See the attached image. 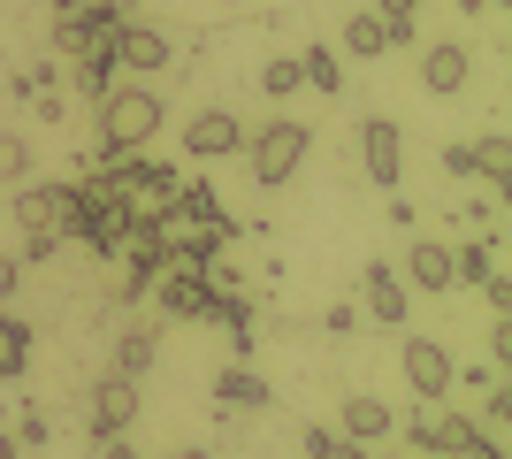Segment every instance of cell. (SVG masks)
I'll list each match as a JSON object with an SVG mask.
<instances>
[{"label": "cell", "mask_w": 512, "mask_h": 459, "mask_svg": "<svg viewBox=\"0 0 512 459\" xmlns=\"http://www.w3.org/2000/svg\"><path fill=\"white\" fill-rule=\"evenodd\" d=\"M16 284H23V261H16V253H0V299H16Z\"/></svg>", "instance_id": "34"}, {"label": "cell", "mask_w": 512, "mask_h": 459, "mask_svg": "<svg viewBox=\"0 0 512 459\" xmlns=\"http://www.w3.org/2000/svg\"><path fill=\"white\" fill-rule=\"evenodd\" d=\"M184 153H192V161H237V153H245V123H237L230 108H199L192 123H184Z\"/></svg>", "instance_id": "9"}, {"label": "cell", "mask_w": 512, "mask_h": 459, "mask_svg": "<svg viewBox=\"0 0 512 459\" xmlns=\"http://www.w3.org/2000/svg\"><path fill=\"white\" fill-rule=\"evenodd\" d=\"M467 77H474V54H467L459 39L421 46V85L436 92V100H459V92H467Z\"/></svg>", "instance_id": "14"}, {"label": "cell", "mask_w": 512, "mask_h": 459, "mask_svg": "<svg viewBox=\"0 0 512 459\" xmlns=\"http://www.w3.org/2000/svg\"><path fill=\"white\" fill-rule=\"evenodd\" d=\"M337 46H344V54H352V62H383V54H390V31H383V16L367 8V16H344Z\"/></svg>", "instance_id": "18"}, {"label": "cell", "mask_w": 512, "mask_h": 459, "mask_svg": "<svg viewBox=\"0 0 512 459\" xmlns=\"http://www.w3.org/2000/svg\"><path fill=\"white\" fill-rule=\"evenodd\" d=\"M321 329H329V337H352V329H360V306H352V299H337L329 314H321Z\"/></svg>", "instance_id": "29"}, {"label": "cell", "mask_w": 512, "mask_h": 459, "mask_svg": "<svg viewBox=\"0 0 512 459\" xmlns=\"http://www.w3.org/2000/svg\"><path fill=\"white\" fill-rule=\"evenodd\" d=\"M406 306H413V291H406V276H398L390 261H367L360 268V322L406 329Z\"/></svg>", "instance_id": "7"}, {"label": "cell", "mask_w": 512, "mask_h": 459, "mask_svg": "<svg viewBox=\"0 0 512 459\" xmlns=\"http://www.w3.org/2000/svg\"><path fill=\"white\" fill-rule=\"evenodd\" d=\"M490 360H497V368H505V360H512V322H505V314H497V322H490Z\"/></svg>", "instance_id": "33"}, {"label": "cell", "mask_w": 512, "mask_h": 459, "mask_svg": "<svg viewBox=\"0 0 512 459\" xmlns=\"http://www.w3.org/2000/svg\"><path fill=\"white\" fill-rule=\"evenodd\" d=\"M92 115H100V146H92V169H100V161L146 153V138H161V123H169V100L138 77V85H115Z\"/></svg>", "instance_id": "1"}, {"label": "cell", "mask_w": 512, "mask_h": 459, "mask_svg": "<svg viewBox=\"0 0 512 459\" xmlns=\"http://www.w3.org/2000/svg\"><path fill=\"white\" fill-rule=\"evenodd\" d=\"M360 169H367L375 192H398V176H406V131L390 115H367L360 123Z\"/></svg>", "instance_id": "6"}, {"label": "cell", "mask_w": 512, "mask_h": 459, "mask_svg": "<svg viewBox=\"0 0 512 459\" xmlns=\"http://www.w3.org/2000/svg\"><path fill=\"white\" fill-rule=\"evenodd\" d=\"M260 92H268V100H291V92H306L299 54H268V62H260Z\"/></svg>", "instance_id": "22"}, {"label": "cell", "mask_w": 512, "mask_h": 459, "mask_svg": "<svg viewBox=\"0 0 512 459\" xmlns=\"http://www.w3.org/2000/svg\"><path fill=\"white\" fill-rule=\"evenodd\" d=\"M207 391H214V406H222V414H268V406H276L268 375H260V368H245V360H230V368L214 375Z\"/></svg>", "instance_id": "12"}, {"label": "cell", "mask_w": 512, "mask_h": 459, "mask_svg": "<svg viewBox=\"0 0 512 459\" xmlns=\"http://www.w3.org/2000/svg\"><path fill=\"white\" fill-rule=\"evenodd\" d=\"M92 444H100V459H138V444H130V429H123V437H92Z\"/></svg>", "instance_id": "35"}, {"label": "cell", "mask_w": 512, "mask_h": 459, "mask_svg": "<svg viewBox=\"0 0 512 459\" xmlns=\"http://www.w3.org/2000/svg\"><path fill=\"white\" fill-rule=\"evenodd\" d=\"M337 429H344L352 444H390V437H398V414H390V398L352 391V398L337 406Z\"/></svg>", "instance_id": "15"}, {"label": "cell", "mask_w": 512, "mask_h": 459, "mask_svg": "<svg viewBox=\"0 0 512 459\" xmlns=\"http://www.w3.org/2000/svg\"><path fill=\"white\" fill-rule=\"evenodd\" d=\"M62 245H69L62 230H23V253H16V261H23V268H46L54 253H62Z\"/></svg>", "instance_id": "24"}, {"label": "cell", "mask_w": 512, "mask_h": 459, "mask_svg": "<svg viewBox=\"0 0 512 459\" xmlns=\"http://www.w3.org/2000/svg\"><path fill=\"white\" fill-rule=\"evenodd\" d=\"M306 153H314V131H306L299 115H268L260 131H245V169H253L260 192L291 184V176L306 169Z\"/></svg>", "instance_id": "2"}, {"label": "cell", "mask_w": 512, "mask_h": 459, "mask_svg": "<svg viewBox=\"0 0 512 459\" xmlns=\"http://www.w3.org/2000/svg\"><path fill=\"white\" fill-rule=\"evenodd\" d=\"M0 352H23V360H31V322H23L8 299H0Z\"/></svg>", "instance_id": "25"}, {"label": "cell", "mask_w": 512, "mask_h": 459, "mask_svg": "<svg viewBox=\"0 0 512 459\" xmlns=\"http://www.w3.org/2000/svg\"><path fill=\"white\" fill-rule=\"evenodd\" d=\"M459 230H497V199H467V207H459Z\"/></svg>", "instance_id": "30"}, {"label": "cell", "mask_w": 512, "mask_h": 459, "mask_svg": "<svg viewBox=\"0 0 512 459\" xmlns=\"http://www.w3.org/2000/svg\"><path fill=\"white\" fill-rule=\"evenodd\" d=\"M299 77L321 92V100H337V92L352 85V77H344V54H329V46H306V54H299Z\"/></svg>", "instance_id": "20"}, {"label": "cell", "mask_w": 512, "mask_h": 459, "mask_svg": "<svg viewBox=\"0 0 512 459\" xmlns=\"http://www.w3.org/2000/svg\"><path fill=\"white\" fill-rule=\"evenodd\" d=\"M299 452L306 459H367V444H352L344 429H329V421H306V429H299Z\"/></svg>", "instance_id": "21"}, {"label": "cell", "mask_w": 512, "mask_h": 459, "mask_svg": "<svg viewBox=\"0 0 512 459\" xmlns=\"http://www.w3.org/2000/svg\"><path fill=\"white\" fill-rule=\"evenodd\" d=\"M398 375H406L413 406H444V398H459V391H451L459 360H451L444 337H406V345H398Z\"/></svg>", "instance_id": "3"}, {"label": "cell", "mask_w": 512, "mask_h": 459, "mask_svg": "<svg viewBox=\"0 0 512 459\" xmlns=\"http://www.w3.org/2000/svg\"><path fill=\"white\" fill-rule=\"evenodd\" d=\"M54 8H77V0H54Z\"/></svg>", "instance_id": "41"}, {"label": "cell", "mask_w": 512, "mask_h": 459, "mask_svg": "<svg viewBox=\"0 0 512 459\" xmlns=\"http://www.w3.org/2000/svg\"><path fill=\"white\" fill-rule=\"evenodd\" d=\"M490 383H497V360H467V368L451 375V391H474V398L490 391Z\"/></svg>", "instance_id": "27"}, {"label": "cell", "mask_w": 512, "mask_h": 459, "mask_svg": "<svg viewBox=\"0 0 512 459\" xmlns=\"http://www.w3.org/2000/svg\"><path fill=\"white\" fill-rule=\"evenodd\" d=\"M115 69L123 77H161V69H176V46H169V31L161 23H146V16H130V23H115Z\"/></svg>", "instance_id": "5"}, {"label": "cell", "mask_w": 512, "mask_h": 459, "mask_svg": "<svg viewBox=\"0 0 512 459\" xmlns=\"http://www.w3.org/2000/svg\"><path fill=\"white\" fill-rule=\"evenodd\" d=\"M23 444H16V429H8V414H0V459H16Z\"/></svg>", "instance_id": "38"}, {"label": "cell", "mask_w": 512, "mask_h": 459, "mask_svg": "<svg viewBox=\"0 0 512 459\" xmlns=\"http://www.w3.org/2000/svg\"><path fill=\"white\" fill-rule=\"evenodd\" d=\"M459 8H467V16H490V8H505V0H459Z\"/></svg>", "instance_id": "39"}, {"label": "cell", "mask_w": 512, "mask_h": 459, "mask_svg": "<svg viewBox=\"0 0 512 459\" xmlns=\"http://www.w3.org/2000/svg\"><path fill=\"white\" fill-rule=\"evenodd\" d=\"M69 184H77V176H54V184H31V176H23V184H16V199H8V215H16L23 230H62Z\"/></svg>", "instance_id": "13"}, {"label": "cell", "mask_w": 512, "mask_h": 459, "mask_svg": "<svg viewBox=\"0 0 512 459\" xmlns=\"http://www.w3.org/2000/svg\"><path fill=\"white\" fill-rule=\"evenodd\" d=\"M23 375V352H0V383H16Z\"/></svg>", "instance_id": "37"}, {"label": "cell", "mask_w": 512, "mask_h": 459, "mask_svg": "<svg viewBox=\"0 0 512 459\" xmlns=\"http://www.w3.org/2000/svg\"><path fill=\"white\" fill-rule=\"evenodd\" d=\"M115 77H123V69H115V46H107V39L77 46V54H69V62H62V85L77 92L85 108H100L107 92H115Z\"/></svg>", "instance_id": "11"}, {"label": "cell", "mask_w": 512, "mask_h": 459, "mask_svg": "<svg viewBox=\"0 0 512 459\" xmlns=\"http://www.w3.org/2000/svg\"><path fill=\"white\" fill-rule=\"evenodd\" d=\"M512 421V383H490L482 391V429H505Z\"/></svg>", "instance_id": "26"}, {"label": "cell", "mask_w": 512, "mask_h": 459, "mask_svg": "<svg viewBox=\"0 0 512 459\" xmlns=\"http://www.w3.org/2000/svg\"><path fill=\"white\" fill-rule=\"evenodd\" d=\"M31 161H39V146L23 131H0V184H23L31 176Z\"/></svg>", "instance_id": "23"}, {"label": "cell", "mask_w": 512, "mask_h": 459, "mask_svg": "<svg viewBox=\"0 0 512 459\" xmlns=\"http://www.w3.org/2000/svg\"><path fill=\"white\" fill-rule=\"evenodd\" d=\"M474 146V176H490V192L505 199L512 192V138L505 131H482V138H467Z\"/></svg>", "instance_id": "17"}, {"label": "cell", "mask_w": 512, "mask_h": 459, "mask_svg": "<svg viewBox=\"0 0 512 459\" xmlns=\"http://www.w3.org/2000/svg\"><path fill=\"white\" fill-rule=\"evenodd\" d=\"M398 276H406V291H436V299L459 284V276H451V245L444 238H413L406 261H398Z\"/></svg>", "instance_id": "16"}, {"label": "cell", "mask_w": 512, "mask_h": 459, "mask_svg": "<svg viewBox=\"0 0 512 459\" xmlns=\"http://www.w3.org/2000/svg\"><path fill=\"white\" fill-rule=\"evenodd\" d=\"M153 306H161V314H169V322H199V314H214V284L207 276H199V268H161V276H153V291H146Z\"/></svg>", "instance_id": "8"}, {"label": "cell", "mask_w": 512, "mask_h": 459, "mask_svg": "<svg viewBox=\"0 0 512 459\" xmlns=\"http://www.w3.org/2000/svg\"><path fill=\"white\" fill-rule=\"evenodd\" d=\"M375 16H421V0H375Z\"/></svg>", "instance_id": "36"}, {"label": "cell", "mask_w": 512, "mask_h": 459, "mask_svg": "<svg viewBox=\"0 0 512 459\" xmlns=\"http://www.w3.org/2000/svg\"><path fill=\"white\" fill-rule=\"evenodd\" d=\"M176 459H214V452H207V444H184V452H176Z\"/></svg>", "instance_id": "40"}, {"label": "cell", "mask_w": 512, "mask_h": 459, "mask_svg": "<svg viewBox=\"0 0 512 459\" xmlns=\"http://www.w3.org/2000/svg\"><path fill=\"white\" fill-rule=\"evenodd\" d=\"M444 176H451V184H459V176H474V146H467V138H459V146H444Z\"/></svg>", "instance_id": "31"}, {"label": "cell", "mask_w": 512, "mask_h": 459, "mask_svg": "<svg viewBox=\"0 0 512 459\" xmlns=\"http://www.w3.org/2000/svg\"><path fill=\"white\" fill-rule=\"evenodd\" d=\"M153 352H161V329H153V322H130L123 337H115V375H146Z\"/></svg>", "instance_id": "19"}, {"label": "cell", "mask_w": 512, "mask_h": 459, "mask_svg": "<svg viewBox=\"0 0 512 459\" xmlns=\"http://www.w3.org/2000/svg\"><path fill=\"white\" fill-rule=\"evenodd\" d=\"M8 92H16L23 108L39 115V123H62V115H69V85H62V54H54V62H31V69H16V77H8Z\"/></svg>", "instance_id": "10"}, {"label": "cell", "mask_w": 512, "mask_h": 459, "mask_svg": "<svg viewBox=\"0 0 512 459\" xmlns=\"http://www.w3.org/2000/svg\"><path fill=\"white\" fill-rule=\"evenodd\" d=\"M138 414H146V391H138V375H115V368H107L100 383L85 391V421H92V437H123Z\"/></svg>", "instance_id": "4"}, {"label": "cell", "mask_w": 512, "mask_h": 459, "mask_svg": "<svg viewBox=\"0 0 512 459\" xmlns=\"http://www.w3.org/2000/svg\"><path fill=\"white\" fill-rule=\"evenodd\" d=\"M8 429H16V444H23V452H39V444H46V414H39V406H23V414L8 421Z\"/></svg>", "instance_id": "28"}, {"label": "cell", "mask_w": 512, "mask_h": 459, "mask_svg": "<svg viewBox=\"0 0 512 459\" xmlns=\"http://www.w3.org/2000/svg\"><path fill=\"white\" fill-rule=\"evenodd\" d=\"M474 291H482V306H490V314H512V284H505V276H490V284H474Z\"/></svg>", "instance_id": "32"}]
</instances>
